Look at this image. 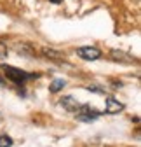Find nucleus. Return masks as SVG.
<instances>
[{
  "label": "nucleus",
  "instance_id": "obj_1",
  "mask_svg": "<svg viewBox=\"0 0 141 147\" xmlns=\"http://www.w3.org/2000/svg\"><path fill=\"white\" fill-rule=\"evenodd\" d=\"M0 77H2L4 84H5V81H9V82H12L16 86H21L26 81L35 79L39 76L37 74H28V72H25L21 68H16V67H11V65H0Z\"/></svg>",
  "mask_w": 141,
  "mask_h": 147
},
{
  "label": "nucleus",
  "instance_id": "obj_2",
  "mask_svg": "<svg viewBox=\"0 0 141 147\" xmlns=\"http://www.w3.org/2000/svg\"><path fill=\"white\" fill-rule=\"evenodd\" d=\"M101 116V112L98 109L91 107V105H80L77 110H75V117L82 123H91V121H96L98 117Z\"/></svg>",
  "mask_w": 141,
  "mask_h": 147
},
{
  "label": "nucleus",
  "instance_id": "obj_3",
  "mask_svg": "<svg viewBox=\"0 0 141 147\" xmlns=\"http://www.w3.org/2000/svg\"><path fill=\"white\" fill-rule=\"evenodd\" d=\"M77 54L82 58V60H87V61H94L98 58H101V51L94 46H84V47H78L77 49Z\"/></svg>",
  "mask_w": 141,
  "mask_h": 147
},
{
  "label": "nucleus",
  "instance_id": "obj_4",
  "mask_svg": "<svg viewBox=\"0 0 141 147\" xmlns=\"http://www.w3.org/2000/svg\"><path fill=\"white\" fill-rule=\"evenodd\" d=\"M122 110H124V103H120L113 96L106 98V105H104V112L106 114H118V112H122Z\"/></svg>",
  "mask_w": 141,
  "mask_h": 147
},
{
  "label": "nucleus",
  "instance_id": "obj_5",
  "mask_svg": "<svg viewBox=\"0 0 141 147\" xmlns=\"http://www.w3.org/2000/svg\"><path fill=\"white\" fill-rule=\"evenodd\" d=\"M110 56H112L115 61H120V63H134V58L131 56V54L122 53V51H117V49L110 53Z\"/></svg>",
  "mask_w": 141,
  "mask_h": 147
},
{
  "label": "nucleus",
  "instance_id": "obj_6",
  "mask_svg": "<svg viewBox=\"0 0 141 147\" xmlns=\"http://www.w3.org/2000/svg\"><path fill=\"white\" fill-rule=\"evenodd\" d=\"M59 103H61V105H63L66 110H70V112H75V110L80 107V103H78V102H77L73 96H63Z\"/></svg>",
  "mask_w": 141,
  "mask_h": 147
},
{
  "label": "nucleus",
  "instance_id": "obj_7",
  "mask_svg": "<svg viewBox=\"0 0 141 147\" xmlns=\"http://www.w3.org/2000/svg\"><path fill=\"white\" fill-rule=\"evenodd\" d=\"M65 81L63 79H56V81H52L51 82V86H49V91H51V93H59V91L65 88Z\"/></svg>",
  "mask_w": 141,
  "mask_h": 147
},
{
  "label": "nucleus",
  "instance_id": "obj_8",
  "mask_svg": "<svg viewBox=\"0 0 141 147\" xmlns=\"http://www.w3.org/2000/svg\"><path fill=\"white\" fill-rule=\"evenodd\" d=\"M42 54H44V56H51L52 60H61L63 56H61V54L59 53H56V51H52V49H42Z\"/></svg>",
  "mask_w": 141,
  "mask_h": 147
},
{
  "label": "nucleus",
  "instance_id": "obj_9",
  "mask_svg": "<svg viewBox=\"0 0 141 147\" xmlns=\"http://www.w3.org/2000/svg\"><path fill=\"white\" fill-rule=\"evenodd\" d=\"M12 145V138L9 135H0V147H11Z\"/></svg>",
  "mask_w": 141,
  "mask_h": 147
},
{
  "label": "nucleus",
  "instance_id": "obj_10",
  "mask_svg": "<svg viewBox=\"0 0 141 147\" xmlns=\"http://www.w3.org/2000/svg\"><path fill=\"white\" fill-rule=\"evenodd\" d=\"M7 56V46L4 42H0V58H5Z\"/></svg>",
  "mask_w": 141,
  "mask_h": 147
},
{
  "label": "nucleus",
  "instance_id": "obj_11",
  "mask_svg": "<svg viewBox=\"0 0 141 147\" xmlns=\"http://www.w3.org/2000/svg\"><path fill=\"white\" fill-rule=\"evenodd\" d=\"M51 2H52V4H61L63 0H51Z\"/></svg>",
  "mask_w": 141,
  "mask_h": 147
}]
</instances>
